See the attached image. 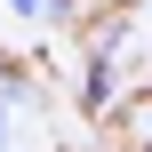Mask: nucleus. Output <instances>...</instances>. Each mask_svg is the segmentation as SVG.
I'll list each match as a JSON object with an SVG mask.
<instances>
[{
	"label": "nucleus",
	"instance_id": "1",
	"mask_svg": "<svg viewBox=\"0 0 152 152\" xmlns=\"http://www.w3.org/2000/svg\"><path fill=\"white\" fill-rule=\"evenodd\" d=\"M80 104H88V112H104V104H112V64H104V56L88 64V96H80Z\"/></svg>",
	"mask_w": 152,
	"mask_h": 152
},
{
	"label": "nucleus",
	"instance_id": "2",
	"mask_svg": "<svg viewBox=\"0 0 152 152\" xmlns=\"http://www.w3.org/2000/svg\"><path fill=\"white\" fill-rule=\"evenodd\" d=\"M8 8H16V16H40V0H8Z\"/></svg>",
	"mask_w": 152,
	"mask_h": 152
}]
</instances>
